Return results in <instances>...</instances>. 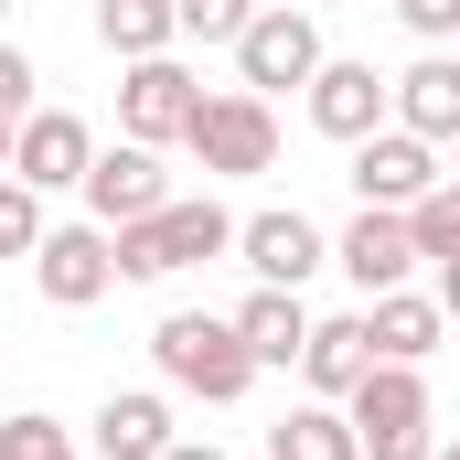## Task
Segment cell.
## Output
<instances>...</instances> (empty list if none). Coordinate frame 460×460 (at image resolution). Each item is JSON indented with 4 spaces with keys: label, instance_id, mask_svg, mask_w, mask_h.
Returning <instances> with one entry per match:
<instances>
[{
    "label": "cell",
    "instance_id": "obj_1",
    "mask_svg": "<svg viewBox=\"0 0 460 460\" xmlns=\"http://www.w3.org/2000/svg\"><path fill=\"white\" fill-rule=\"evenodd\" d=\"M150 364H161V385H182V396H204V407H235L246 385H257V353L235 343V311H172L161 332H150Z\"/></svg>",
    "mask_w": 460,
    "mask_h": 460
},
{
    "label": "cell",
    "instance_id": "obj_2",
    "mask_svg": "<svg viewBox=\"0 0 460 460\" xmlns=\"http://www.w3.org/2000/svg\"><path fill=\"white\" fill-rule=\"evenodd\" d=\"M235 246V215L204 193V204H161L139 226H118V279H172V268H204Z\"/></svg>",
    "mask_w": 460,
    "mask_h": 460
},
{
    "label": "cell",
    "instance_id": "obj_3",
    "mask_svg": "<svg viewBox=\"0 0 460 460\" xmlns=\"http://www.w3.org/2000/svg\"><path fill=\"white\" fill-rule=\"evenodd\" d=\"M343 418H353V439H364V460H439L418 364H375V375H364V385L343 396Z\"/></svg>",
    "mask_w": 460,
    "mask_h": 460
},
{
    "label": "cell",
    "instance_id": "obj_4",
    "mask_svg": "<svg viewBox=\"0 0 460 460\" xmlns=\"http://www.w3.org/2000/svg\"><path fill=\"white\" fill-rule=\"evenodd\" d=\"M193 118H204V86H193V65H182V54H139V65L118 75V128H128L139 150L193 139Z\"/></svg>",
    "mask_w": 460,
    "mask_h": 460
},
{
    "label": "cell",
    "instance_id": "obj_5",
    "mask_svg": "<svg viewBox=\"0 0 460 460\" xmlns=\"http://www.w3.org/2000/svg\"><path fill=\"white\" fill-rule=\"evenodd\" d=\"M32 289L54 300V311H86V300H108L118 289V235L86 215V226H43L32 246Z\"/></svg>",
    "mask_w": 460,
    "mask_h": 460
},
{
    "label": "cell",
    "instance_id": "obj_6",
    "mask_svg": "<svg viewBox=\"0 0 460 460\" xmlns=\"http://www.w3.org/2000/svg\"><path fill=\"white\" fill-rule=\"evenodd\" d=\"M235 75H246V97H279V86H311L322 75V22L311 11H257L246 32H235Z\"/></svg>",
    "mask_w": 460,
    "mask_h": 460
},
{
    "label": "cell",
    "instance_id": "obj_7",
    "mask_svg": "<svg viewBox=\"0 0 460 460\" xmlns=\"http://www.w3.org/2000/svg\"><path fill=\"white\" fill-rule=\"evenodd\" d=\"M204 172H226V182H246V172H268L279 161V118H268V97H204V118H193V139H182Z\"/></svg>",
    "mask_w": 460,
    "mask_h": 460
},
{
    "label": "cell",
    "instance_id": "obj_8",
    "mask_svg": "<svg viewBox=\"0 0 460 460\" xmlns=\"http://www.w3.org/2000/svg\"><path fill=\"white\" fill-rule=\"evenodd\" d=\"M439 182H450V172H439V150H429L418 128H396V118H385L375 139H353V193H364V204L407 215V204H418V193H439Z\"/></svg>",
    "mask_w": 460,
    "mask_h": 460
},
{
    "label": "cell",
    "instance_id": "obj_9",
    "mask_svg": "<svg viewBox=\"0 0 460 460\" xmlns=\"http://www.w3.org/2000/svg\"><path fill=\"white\" fill-rule=\"evenodd\" d=\"M396 118V75H375V65H353V54H322V75H311V128L322 139H375Z\"/></svg>",
    "mask_w": 460,
    "mask_h": 460
},
{
    "label": "cell",
    "instance_id": "obj_10",
    "mask_svg": "<svg viewBox=\"0 0 460 460\" xmlns=\"http://www.w3.org/2000/svg\"><path fill=\"white\" fill-rule=\"evenodd\" d=\"M75 193H86V215L118 235V226H139V215H161V204H172V172H161V150L118 139V150L86 161V182H75Z\"/></svg>",
    "mask_w": 460,
    "mask_h": 460
},
{
    "label": "cell",
    "instance_id": "obj_11",
    "mask_svg": "<svg viewBox=\"0 0 460 460\" xmlns=\"http://www.w3.org/2000/svg\"><path fill=\"white\" fill-rule=\"evenodd\" d=\"M235 257L257 268V289H300L311 268H332V246H322V226H311L300 204H279V215H246V226H235Z\"/></svg>",
    "mask_w": 460,
    "mask_h": 460
},
{
    "label": "cell",
    "instance_id": "obj_12",
    "mask_svg": "<svg viewBox=\"0 0 460 460\" xmlns=\"http://www.w3.org/2000/svg\"><path fill=\"white\" fill-rule=\"evenodd\" d=\"M86 161H97V128H86L75 108H32V118H22V139H11V172H22L32 193L86 182Z\"/></svg>",
    "mask_w": 460,
    "mask_h": 460
},
{
    "label": "cell",
    "instance_id": "obj_13",
    "mask_svg": "<svg viewBox=\"0 0 460 460\" xmlns=\"http://www.w3.org/2000/svg\"><path fill=\"white\" fill-rule=\"evenodd\" d=\"M332 268H343L364 300H385V289H407V268H418V235H407V215H385V204H364L343 226V246H332Z\"/></svg>",
    "mask_w": 460,
    "mask_h": 460
},
{
    "label": "cell",
    "instance_id": "obj_14",
    "mask_svg": "<svg viewBox=\"0 0 460 460\" xmlns=\"http://www.w3.org/2000/svg\"><path fill=\"white\" fill-rule=\"evenodd\" d=\"M396 128H418L429 150L460 139V54H450V43H429V54L396 75Z\"/></svg>",
    "mask_w": 460,
    "mask_h": 460
},
{
    "label": "cell",
    "instance_id": "obj_15",
    "mask_svg": "<svg viewBox=\"0 0 460 460\" xmlns=\"http://www.w3.org/2000/svg\"><path fill=\"white\" fill-rule=\"evenodd\" d=\"M108 460H161L182 429H172V396H150V385H108V407H97V429H86Z\"/></svg>",
    "mask_w": 460,
    "mask_h": 460
},
{
    "label": "cell",
    "instance_id": "obj_16",
    "mask_svg": "<svg viewBox=\"0 0 460 460\" xmlns=\"http://www.w3.org/2000/svg\"><path fill=\"white\" fill-rule=\"evenodd\" d=\"M300 375H311V396H332V407H343L353 385L375 375V322H364V311H343V322H311V353H300Z\"/></svg>",
    "mask_w": 460,
    "mask_h": 460
},
{
    "label": "cell",
    "instance_id": "obj_17",
    "mask_svg": "<svg viewBox=\"0 0 460 460\" xmlns=\"http://www.w3.org/2000/svg\"><path fill=\"white\" fill-rule=\"evenodd\" d=\"M235 343L257 353V375H268V364H300V353H311L300 289H246V300H235Z\"/></svg>",
    "mask_w": 460,
    "mask_h": 460
},
{
    "label": "cell",
    "instance_id": "obj_18",
    "mask_svg": "<svg viewBox=\"0 0 460 460\" xmlns=\"http://www.w3.org/2000/svg\"><path fill=\"white\" fill-rule=\"evenodd\" d=\"M364 322H375V364H429L439 332H450L439 289H429V300H418V289H385V300H364Z\"/></svg>",
    "mask_w": 460,
    "mask_h": 460
},
{
    "label": "cell",
    "instance_id": "obj_19",
    "mask_svg": "<svg viewBox=\"0 0 460 460\" xmlns=\"http://www.w3.org/2000/svg\"><path fill=\"white\" fill-rule=\"evenodd\" d=\"M268 460H364V439H353V418L332 396H311V407H289L268 429Z\"/></svg>",
    "mask_w": 460,
    "mask_h": 460
},
{
    "label": "cell",
    "instance_id": "obj_20",
    "mask_svg": "<svg viewBox=\"0 0 460 460\" xmlns=\"http://www.w3.org/2000/svg\"><path fill=\"white\" fill-rule=\"evenodd\" d=\"M97 43H108L118 65L172 54V43H182V11H172V0H97Z\"/></svg>",
    "mask_w": 460,
    "mask_h": 460
},
{
    "label": "cell",
    "instance_id": "obj_21",
    "mask_svg": "<svg viewBox=\"0 0 460 460\" xmlns=\"http://www.w3.org/2000/svg\"><path fill=\"white\" fill-rule=\"evenodd\" d=\"M407 235H418V257H439V268H450V257H460V182L418 193V204H407Z\"/></svg>",
    "mask_w": 460,
    "mask_h": 460
},
{
    "label": "cell",
    "instance_id": "obj_22",
    "mask_svg": "<svg viewBox=\"0 0 460 460\" xmlns=\"http://www.w3.org/2000/svg\"><path fill=\"white\" fill-rule=\"evenodd\" d=\"M32 246H43V193H32L22 172H0V257L32 268Z\"/></svg>",
    "mask_w": 460,
    "mask_h": 460
},
{
    "label": "cell",
    "instance_id": "obj_23",
    "mask_svg": "<svg viewBox=\"0 0 460 460\" xmlns=\"http://www.w3.org/2000/svg\"><path fill=\"white\" fill-rule=\"evenodd\" d=\"M0 460H75V429H54L43 407H11L0 418Z\"/></svg>",
    "mask_w": 460,
    "mask_h": 460
},
{
    "label": "cell",
    "instance_id": "obj_24",
    "mask_svg": "<svg viewBox=\"0 0 460 460\" xmlns=\"http://www.w3.org/2000/svg\"><path fill=\"white\" fill-rule=\"evenodd\" d=\"M172 11H182V43H235L268 0H172Z\"/></svg>",
    "mask_w": 460,
    "mask_h": 460
},
{
    "label": "cell",
    "instance_id": "obj_25",
    "mask_svg": "<svg viewBox=\"0 0 460 460\" xmlns=\"http://www.w3.org/2000/svg\"><path fill=\"white\" fill-rule=\"evenodd\" d=\"M396 22L418 43H460V0H396Z\"/></svg>",
    "mask_w": 460,
    "mask_h": 460
},
{
    "label": "cell",
    "instance_id": "obj_26",
    "mask_svg": "<svg viewBox=\"0 0 460 460\" xmlns=\"http://www.w3.org/2000/svg\"><path fill=\"white\" fill-rule=\"evenodd\" d=\"M0 118H32V54L0 43Z\"/></svg>",
    "mask_w": 460,
    "mask_h": 460
},
{
    "label": "cell",
    "instance_id": "obj_27",
    "mask_svg": "<svg viewBox=\"0 0 460 460\" xmlns=\"http://www.w3.org/2000/svg\"><path fill=\"white\" fill-rule=\"evenodd\" d=\"M439 311H450V322H460V257H450V268H439Z\"/></svg>",
    "mask_w": 460,
    "mask_h": 460
},
{
    "label": "cell",
    "instance_id": "obj_28",
    "mask_svg": "<svg viewBox=\"0 0 460 460\" xmlns=\"http://www.w3.org/2000/svg\"><path fill=\"white\" fill-rule=\"evenodd\" d=\"M161 460H226V450H215V439H172Z\"/></svg>",
    "mask_w": 460,
    "mask_h": 460
},
{
    "label": "cell",
    "instance_id": "obj_29",
    "mask_svg": "<svg viewBox=\"0 0 460 460\" xmlns=\"http://www.w3.org/2000/svg\"><path fill=\"white\" fill-rule=\"evenodd\" d=\"M11 139H22V118H0V172H11Z\"/></svg>",
    "mask_w": 460,
    "mask_h": 460
},
{
    "label": "cell",
    "instance_id": "obj_30",
    "mask_svg": "<svg viewBox=\"0 0 460 460\" xmlns=\"http://www.w3.org/2000/svg\"><path fill=\"white\" fill-rule=\"evenodd\" d=\"M450 182H460V139H450Z\"/></svg>",
    "mask_w": 460,
    "mask_h": 460
},
{
    "label": "cell",
    "instance_id": "obj_31",
    "mask_svg": "<svg viewBox=\"0 0 460 460\" xmlns=\"http://www.w3.org/2000/svg\"><path fill=\"white\" fill-rule=\"evenodd\" d=\"M279 11H311V0H279Z\"/></svg>",
    "mask_w": 460,
    "mask_h": 460
},
{
    "label": "cell",
    "instance_id": "obj_32",
    "mask_svg": "<svg viewBox=\"0 0 460 460\" xmlns=\"http://www.w3.org/2000/svg\"><path fill=\"white\" fill-rule=\"evenodd\" d=\"M439 460H460V450H439Z\"/></svg>",
    "mask_w": 460,
    "mask_h": 460
},
{
    "label": "cell",
    "instance_id": "obj_33",
    "mask_svg": "<svg viewBox=\"0 0 460 460\" xmlns=\"http://www.w3.org/2000/svg\"><path fill=\"white\" fill-rule=\"evenodd\" d=\"M0 11H11V0H0Z\"/></svg>",
    "mask_w": 460,
    "mask_h": 460
}]
</instances>
